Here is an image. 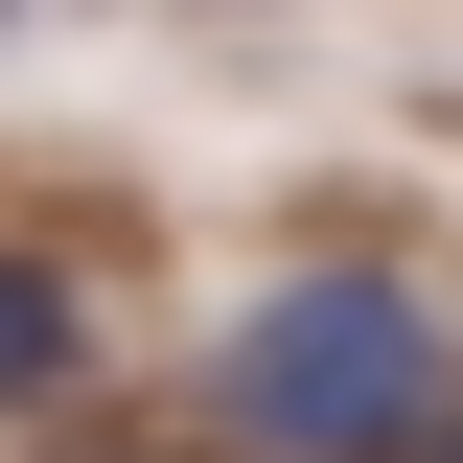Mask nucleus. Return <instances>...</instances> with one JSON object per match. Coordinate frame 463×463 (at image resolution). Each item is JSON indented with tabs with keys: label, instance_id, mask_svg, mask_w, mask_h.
I'll return each mask as SVG.
<instances>
[{
	"label": "nucleus",
	"instance_id": "7ed1b4c3",
	"mask_svg": "<svg viewBox=\"0 0 463 463\" xmlns=\"http://www.w3.org/2000/svg\"><path fill=\"white\" fill-rule=\"evenodd\" d=\"M440 463H463V440H440Z\"/></svg>",
	"mask_w": 463,
	"mask_h": 463
},
{
	"label": "nucleus",
	"instance_id": "f257e3e1",
	"mask_svg": "<svg viewBox=\"0 0 463 463\" xmlns=\"http://www.w3.org/2000/svg\"><path fill=\"white\" fill-rule=\"evenodd\" d=\"M185 417H209L232 463H440L463 440V325H440L417 255H279V279L209 325Z\"/></svg>",
	"mask_w": 463,
	"mask_h": 463
},
{
	"label": "nucleus",
	"instance_id": "f03ea898",
	"mask_svg": "<svg viewBox=\"0 0 463 463\" xmlns=\"http://www.w3.org/2000/svg\"><path fill=\"white\" fill-rule=\"evenodd\" d=\"M93 279H70V255H47V232H0V417H70V394H93Z\"/></svg>",
	"mask_w": 463,
	"mask_h": 463
}]
</instances>
